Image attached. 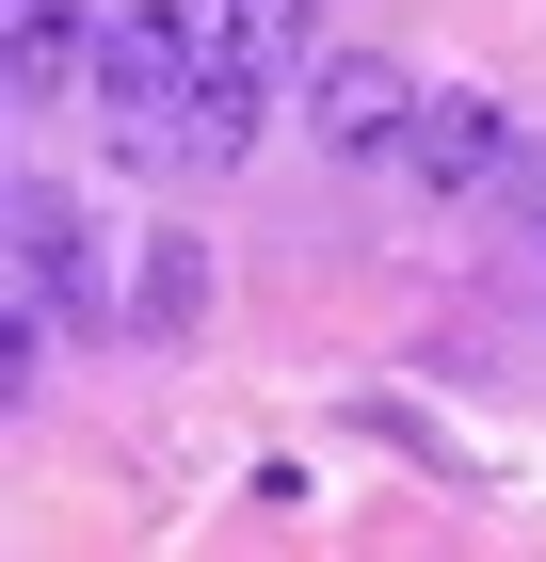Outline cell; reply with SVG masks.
<instances>
[{"instance_id":"1","label":"cell","mask_w":546,"mask_h":562,"mask_svg":"<svg viewBox=\"0 0 546 562\" xmlns=\"http://www.w3.org/2000/svg\"><path fill=\"white\" fill-rule=\"evenodd\" d=\"M305 130H322L337 161H402V130H419V81H402L386 48H322V65H305Z\"/></svg>"},{"instance_id":"2","label":"cell","mask_w":546,"mask_h":562,"mask_svg":"<svg viewBox=\"0 0 546 562\" xmlns=\"http://www.w3.org/2000/svg\"><path fill=\"white\" fill-rule=\"evenodd\" d=\"M16 290H33L48 322H81V338L113 322V290H97V225L65 210V193H16Z\"/></svg>"},{"instance_id":"3","label":"cell","mask_w":546,"mask_h":562,"mask_svg":"<svg viewBox=\"0 0 546 562\" xmlns=\"http://www.w3.org/2000/svg\"><path fill=\"white\" fill-rule=\"evenodd\" d=\"M402 177H419V193H499V177H514V113H499V97H419Z\"/></svg>"},{"instance_id":"4","label":"cell","mask_w":546,"mask_h":562,"mask_svg":"<svg viewBox=\"0 0 546 562\" xmlns=\"http://www.w3.org/2000/svg\"><path fill=\"white\" fill-rule=\"evenodd\" d=\"M257 113H274V65H257V48L225 33L210 65H193V113H177V145H193V161L225 177V161H242V145H257Z\"/></svg>"},{"instance_id":"5","label":"cell","mask_w":546,"mask_h":562,"mask_svg":"<svg viewBox=\"0 0 546 562\" xmlns=\"http://www.w3.org/2000/svg\"><path fill=\"white\" fill-rule=\"evenodd\" d=\"M97 81V16L81 0H16V113H65Z\"/></svg>"},{"instance_id":"6","label":"cell","mask_w":546,"mask_h":562,"mask_svg":"<svg viewBox=\"0 0 546 562\" xmlns=\"http://www.w3.org/2000/svg\"><path fill=\"white\" fill-rule=\"evenodd\" d=\"M193 305H210V258H193V241H145V305H129V322H145V338H177Z\"/></svg>"},{"instance_id":"7","label":"cell","mask_w":546,"mask_h":562,"mask_svg":"<svg viewBox=\"0 0 546 562\" xmlns=\"http://www.w3.org/2000/svg\"><path fill=\"white\" fill-rule=\"evenodd\" d=\"M225 33H242L257 65H305V0H225Z\"/></svg>"}]
</instances>
